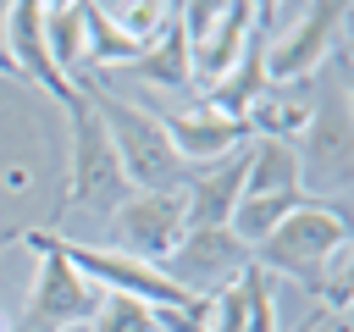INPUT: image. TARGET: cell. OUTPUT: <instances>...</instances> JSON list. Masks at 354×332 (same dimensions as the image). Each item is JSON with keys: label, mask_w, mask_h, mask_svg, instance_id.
<instances>
[{"label": "cell", "mask_w": 354, "mask_h": 332, "mask_svg": "<svg viewBox=\"0 0 354 332\" xmlns=\"http://www.w3.org/2000/svg\"><path fill=\"white\" fill-rule=\"evenodd\" d=\"M72 83L83 89V100H88L94 116L105 122V138H111V149H116L122 177H127L133 194H171V188L188 183L194 166L177 160V149L166 144V127H160L155 111H144V105L111 94L100 77H72Z\"/></svg>", "instance_id": "obj_1"}, {"label": "cell", "mask_w": 354, "mask_h": 332, "mask_svg": "<svg viewBox=\"0 0 354 332\" xmlns=\"http://www.w3.org/2000/svg\"><path fill=\"white\" fill-rule=\"evenodd\" d=\"M348 55H337L332 72H315V105L304 116V149L299 155V188L310 199H332L343 205L348 194V166H354V122H348Z\"/></svg>", "instance_id": "obj_2"}, {"label": "cell", "mask_w": 354, "mask_h": 332, "mask_svg": "<svg viewBox=\"0 0 354 332\" xmlns=\"http://www.w3.org/2000/svg\"><path fill=\"white\" fill-rule=\"evenodd\" d=\"M337 249H348V216H343V205L304 194V205L288 210L249 255H254V266H260L266 277H271V271H277V277H293V282H304V288L321 299L326 266H332Z\"/></svg>", "instance_id": "obj_3"}, {"label": "cell", "mask_w": 354, "mask_h": 332, "mask_svg": "<svg viewBox=\"0 0 354 332\" xmlns=\"http://www.w3.org/2000/svg\"><path fill=\"white\" fill-rule=\"evenodd\" d=\"M22 249H50V255H61L77 277L100 282L105 293H127V299H138V304H149V310H183V304H194V293H183L160 266H144V260H133V255H122V249L77 243V238H61V232H50V227L22 232Z\"/></svg>", "instance_id": "obj_4"}, {"label": "cell", "mask_w": 354, "mask_h": 332, "mask_svg": "<svg viewBox=\"0 0 354 332\" xmlns=\"http://www.w3.org/2000/svg\"><path fill=\"white\" fill-rule=\"evenodd\" d=\"M83 94V89H77ZM72 177H66V210H83V216H111L133 188L122 177V160L105 138V122L94 116L88 100H77L72 111Z\"/></svg>", "instance_id": "obj_5"}, {"label": "cell", "mask_w": 354, "mask_h": 332, "mask_svg": "<svg viewBox=\"0 0 354 332\" xmlns=\"http://www.w3.org/2000/svg\"><path fill=\"white\" fill-rule=\"evenodd\" d=\"M343 28H348V6L343 0L304 6L288 33L266 39V89H310L315 72L326 66V55L337 50Z\"/></svg>", "instance_id": "obj_6"}, {"label": "cell", "mask_w": 354, "mask_h": 332, "mask_svg": "<svg viewBox=\"0 0 354 332\" xmlns=\"http://www.w3.org/2000/svg\"><path fill=\"white\" fill-rule=\"evenodd\" d=\"M39 255V271H33V288H28V310H22V332H72V326H88L105 288L77 277L61 255L50 249H33Z\"/></svg>", "instance_id": "obj_7"}, {"label": "cell", "mask_w": 354, "mask_h": 332, "mask_svg": "<svg viewBox=\"0 0 354 332\" xmlns=\"http://www.w3.org/2000/svg\"><path fill=\"white\" fill-rule=\"evenodd\" d=\"M111 232L122 243V255L144 260V266H160L183 232H188V210H183V188L171 194H127L116 210H111Z\"/></svg>", "instance_id": "obj_8"}, {"label": "cell", "mask_w": 354, "mask_h": 332, "mask_svg": "<svg viewBox=\"0 0 354 332\" xmlns=\"http://www.w3.org/2000/svg\"><path fill=\"white\" fill-rule=\"evenodd\" d=\"M243 266H254V255H249V243H238L227 227H188L183 243L160 260V271H166L183 293H194V299H210V293L227 288Z\"/></svg>", "instance_id": "obj_9"}, {"label": "cell", "mask_w": 354, "mask_h": 332, "mask_svg": "<svg viewBox=\"0 0 354 332\" xmlns=\"http://www.w3.org/2000/svg\"><path fill=\"white\" fill-rule=\"evenodd\" d=\"M6 50H11V61H17V83L44 89V94H50L55 105H66V111L83 100L77 83L61 77V66H55L50 50H44V6H39V0L6 6Z\"/></svg>", "instance_id": "obj_10"}, {"label": "cell", "mask_w": 354, "mask_h": 332, "mask_svg": "<svg viewBox=\"0 0 354 332\" xmlns=\"http://www.w3.org/2000/svg\"><path fill=\"white\" fill-rule=\"evenodd\" d=\"M160 127H166V144L177 149L183 166H210V160H221V155H232V149L249 144V122L221 116V111H210L205 100L188 105V111L160 116Z\"/></svg>", "instance_id": "obj_11"}, {"label": "cell", "mask_w": 354, "mask_h": 332, "mask_svg": "<svg viewBox=\"0 0 354 332\" xmlns=\"http://www.w3.org/2000/svg\"><path fill=\"white\" fill-rule=\"evenodd\" d=\"M271 22H277V6H260L254 22H249V39H243V50H238V61L227 66V77H216V83L205 89V105H210V111L249 122L254 100L266 94V33H271Z\"/></svg>", "instance_id": "obj_12"}, {"label": "cell", "mask_w": 354, "mask_h": 332, "mask_svg": "<svg viewBox=\"0 0 354 332\" xmlns=\"http://www.w3.org/2000/svg\"><path fill=\"white\" fill-rule=\"evenodd\" d=\"M243 172H249V144L210 160V166H194L188 183H183V210H188V227H227L238 199H243Z\"/></svg>", "instance_id": "obj_13"}, {"label": "cell", "mask_w": 354, "mask_h": 332, "mask_svg": "<svg viewBox=\"0 0 354 332\" xmlns=\"http://www.w3.org/2000/svg\"><path fill=\"white\" fill-rule=\"evenodd\" d=\"M94 77H100V83H105V77H138V83H149V89H188V83H194V55H188L177 6H166V22L155 28V39H149L122 72H94Z\"/></svg>", "instance_id": "obj_14"}, {"label": "cell", "mask_w": 354, "mask_h": 332, "mask_svg": "<svg viewBox=\"0 0 354 332\" xmlns=\"http://www.w3.org/2000/svg\"><path fill=\"white\" fill-rule=\"evenodd\" d=\"M249 22H254V6H249V0H232V6L216 11L210 39L194 50V83L210 89L216 77H227V66L238 61V50H243V39H249Z\"/></svg>", "instance_id": "obj_15"}, {"label": "cell", "mask_w": 354, "mask_h": 332, "mask_svg": "<svg viewBox=\"0 0 354 332\" xmlns=\"http://www.w3.org/2000/svg\"><path fill=\"white\" fill-rule=\"evenodd\" d=\"M243 194H304L299 188V155L288 138H249Z\"/></svg>", "instance_id": "obj_16"}, {"label": "cell", "mask_w": 354, "mask_h": 332, "mask_svg": "<svg viewBox=\"0 0 354 332\" xmlns=\"http://www.w3.org/2000/svg\"><path fill=\"white\" fill-rule=\"evenodd\" d=\"M44 50H50V61L61 66V77H83L88 33H83V6H77V0L44 6Z\"/></svg>", "instance_id": "obj_17"}, {"label": "cell", "mask_w": 354, "mask_h": 332, "mask_svg": "<svg viewBox=\"0 0 354 332\" xmlns=\"http://www.w3.org/2000/svg\"><path fill=\"white\" fill-rule=\"evenodd\" d=\"M299 205H304V194H243L238 210H232V221H227V232L254 249V243H260L288 210H299Z\"/></svg>", "instance_id": "obj_18"}, {"label": "cell", "mask_w": 354, "mask_h": 332, "mask_svg": "<svg viewBox=\"0 0 354 332\" xmlns=\"http://www.w3.org/2000/svg\"><path fill=\"white\" fill-rule=\"evenodd\" d=\"M83 33H88V50H83V61L94 66V72H122L144 44H133L127 33H116L111 22H105V11H100V0H88L83 6Z\"/></svg>", "instance_id": "obj_19"}, {"label": "cell", "mask_w": 354, "mask_h": 332, "mask_svg": "<svg viewBox=\"0 0 354 332\" xmlns=\"http://www.w3.org/2000/svg\"><path fill=\"white\" fill-rule=\"evenodd\" d=\"M88 332H155V310L127 299V293H105L94 321H88Z\"/></svg>", "instance_id": "obj_20"}, {"label": "cell", "mask_w": 354, "mask_h": 332, "mask_svg": "<svg viewBox=\"0 0 354 332\" xmlns=\"http://www.w3.org/2000/svg\"><path fill=\"white\" fill-rule=\"evenodd\" d=\"M238 288H243V332H277L271 277H266L260 266H243V271H238Z\"/></svg>", "instance_id": "obj_21"}, {"label": "cell", "mask_w": 354, "mask_h": 332, "mask_svg": "<svg viewBox=\"0 0 354 332\" xmlns=\"http://www.w3.org/2000/svg\"><path fill=\"white\" fill-rule=\"evenodd\" d=\"M105 11V22L116 28V33H127L133 44H149L155 39V28L166 22V6L160 0H133V6H100Z\"/></svg>", "instance_id": "obj_22"}, {"label": "cell", "mask_w": 354, "mask_h": 332, "mask_svg": "<svg viewBox=\"0 0 354 332\" xmlns=\"http://www.w3.org/2000/svg\"><path fill=\"white\" fill-rule=\"evenodd\" d=\"M205 315H210V299H194L183 310H155V332H205Z\"/></svg>", "instance_id": "obj_23"}, {"label": "cell", "mask_w": 354, "mask_h": 332, "mask_svg": "<svg viewBox=\"0 0 354 332\" xmlns=\"http://www.w3.org/2000/svg\"><path fill=\"white\" fill-rule=\"evenodd\" d=\"M0 77H17V61L6 50V6H0Z\"/></svg>", "instance_id": "obj_24"}, {"label": "cell", "mask_w": 354, "mask_h": 332, "mask_svg": "<svg viewBox=\"0 0 354 332\" xmlns=\"http://www.w3.org/2000/svg\"><path fill=\"white\" fill-rule=\"evenodd\" d=\"M310 326H315V315H310V321H299V326H293V332H310Z\"/></svg>", "instance_id": "obj_25"}, {"label": "cell", "mask_w": 354, "mask_h": 332, "mask_svg": "<svg viewBox=\"0 0 354 332\" xmlns=\"http://www.w3.org/2000/svg\"><path fill=\"white\" fill-rule=\"evenodd\" d=\"M0 332H11V321H6V315H0Z\"/></svg>", "instance_id": "obj_26"}]
</instances>
